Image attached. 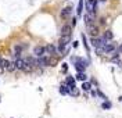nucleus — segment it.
I'll list each match as a JSON object with an SVG mask.
<instances>
[{
	"instance_id": "nucleus-1",
	"label": "nucleus",
	"mask_w": 122,
	"mask_h": 118,
	"mask_svg": "<svg viewBox=\"0 0 122 118\" xmlns=\"http://www.w3.org/2000/svg\"><path fill=\"white\" fill-rule=\"evenodd\" d=\"M69 42H71V35H64V36H61L60 40H58V50L60 51H64V49L67 47Z\"/></svg>"
},
{
	"instance_id": "nucleus-2",
	"label": "nucleus",
	"mask_w": 122,
	"mask_h": 118,
	"mask_svg": "<svg viewBox=\"0 0 122 118\" xmlns=\"http://www.w3.org/2000/svg\"><path fill=\"white\" fill-rule=\"evenodd\" d=\"M74 61H75V68L78 72H83L85 68L87 67V61H85L82 58H74Z\"/></svg>"
},
{
	"instance_id": "nucleus-3",
	"label": "nucleus",
	"mask_w": 122,
	"mask_h": 118,
	"mask_svg": "<svg viewBox=\"0 0 122 118\" xmlns=\"http://www.w3.org/2000/svg\"><path fill=\"white\" fill-rule=\"evenodd\" d=\"M86 10L89 14H94L97 10V3L96 0H86Z\"/></svg>"
},
{
	"instance_id": "nucleus-4",
	"label": "nucleus",
	"mask_w": 122,
	"mask_h": 118,
	"mask_svg": "<svg viewBox=\"0 0 122 118\" xmlns=\"http://www.w3.org/2000/svg\"><path fill=\"white\" fill-rule=\"evenodd\" d=\"M1 65L6 68V71H8V72H14L15 70H17V67H15V63H13V61H8V60H4L3 58V61H1Z\"/></svg>"
},
{
	"instance_id": "nucleus-5",
	"label": "nucleus",
	"mask_w": 122,
	"mask_h": 118,
	"mask_svg": "<svg viewBox=\"0 0 122 118\" xmlns=\"http://www.w3.org/2000/svg\"><path fill=\"white\" fill-rule=\"evenodd\" d=\"M87 31H89V35H90L92 38H97L99 36V26H96V25H93V24H90V25H87Z\"/></svg>"
},
{
	"instance_id": "nucleus-6",
	"label": "nucleus",
	"mask_w": 122,
	"mask_h": 118,
	"mask_svg": "<svg viewBox=\"0 0 122 118\" xmlns=\"http://www.w3.org/2000/svg\"><path fill=\"white\" fill-rule=\"evenodd\" d=\"M115 49H117V45H115V43H112V42L107 43L106 42V45L103 46V51H104V53H112Z\"/></svg>"
},
{
	"instance_id": "nucleus-7",
	"label": "nucleus",
	"mask_w": 122,
	"mask_h": 118,
	"mask_svg": "<svg viewBox=\"0 0 122 118\" xmlns=\"http://www.w3.org/2000/svg\"><path fill=\"white\" fill-rule=\"evenodd\" d=\"M36 65H38V67H47V65H49V57H46V56L38 57V60H36Z\"/></svg>"
},
{
	"instance_id": "nucleus-8",
	"label": "nucleus",
	"mask_w": 122,
	"mask_h": 118,
	"mask_svg": "<svg viewBox=\"0 0 122 118\" xmlns=\"http://www.w3.org/2000/svg\"><path fill=\"white\" fill-rule=\"evenodd\" d=\"M71 11H72V7L71 6H68V7H64L62 10H61V13H60V15L62 20H67L69 15H71Z\"/></svg>"
},
{
	"instance_id": "nucleus-9",
	"label": "nucleus",
	"mask_w": 122,
	"mask_h": 118,
	"mask_svg": "<svg viewBox=\"0 0 122 118\" xmlns=\"http://www.w3.org/2000/svg\"><path fill=\"white\" fill-rule=\"evenodd\" d=\"M33 54L36 56V57H42V56L46 54V47L43 46H36L33 49Z\"/></svg>"
},
{
	"instance_id": "nucleus-10",
	"label": "nucleus",
	"mask_w": 122,
	"mask_h": 118,
	"mask_svg": "<svg viewBox=\"0 0 122 118\" xmlns=\"http://www.w3.org/2000/svg\"><path fill=\"white\" fill-rule=\"evenodd\" d=\"M24 65H25V58H21V57H18V58L15 60V67H17V70H21V71H22Z\"/></svg>"
},
{
	"instance_id": "nucleus-11",
	"label": "nucleus",
	"mask_w": 122,
	"mask_h": 118,
	"mask_svg": "<svg viewBox=\"0 0 122 118\" xmlns=\"http://www.w3.org/2000/svg\"><path fill=\"white\" fill-rule=\"evenodd\" d=\"M56 51H57V49H56L54 45H47V46H46V54L54 56L56 54Z\"/></svg>"
},
{
	"instance_id": "nucleus-12",
	"label": "nucleus",
	"mask_w": 122,
	"mask_h": 118,
	"mask_svg": "<svg viewBox=\"0 0 122 118\" xmlns=\"http://www.w3.org/2000/svg\"><path fill=\"white\" fill-rule=\"evenodd\" d=\"M72 33V28L69 26V25H64L62 28H61V36H64V35H71Z\"/></svg>"
},
{
	"instance_id": "nucleus-13",
	"label": "nucleus",
	"mask_w": 122,
	"mask_h": 118,
	"mask_svg": "<svg viewBox=\"0 0 122 118\" xmlns=\"http://www.w3.org/2000/svg\"><path fill=\"white\" fill-rule=\"evenodd\" d=\"M78 89H76L75 85H68V94H72V96H78Z\"/></svg>"
},
{
	"instance_id": "nucleus-14",
	"label": "nucleus",
	"mask_w": 122,
	"mask_h": 118,
	"mask_svg": "<svg viewBox=\"0 0 122 118\" xmlns=\"http://www.w3.org/2000/svg\"><path fill=\"white\" fill-rule=\"evenodd\" d=\"M83 3H85V0H79V3H78V10H76L78 15H81L82 11H83Z\"/></svg>"
},
{
	"instance_id": "nucleus-15",
	"label": "nucleus",
	"mask_w": 122,
	"mask_h": 118,
	"mask_svg": "<svg viewBox=\"0 0 122 118\" xmlns=\"http://www.w3.org/2000/svg\"><path fill=\"white\" fill-rule=\"evenodd\" d=\"M112 38H114V35H112V32L111 31H106L104 32V39L106 40H112Z\"/></svg>"
},
{
	"instance_id": "nucleus-16",
	"label": "nucleus",
	"mask_w": 122,
	"mask_h": 118,
	"mask_svg": "<svg viewBox=\"0 0 122 118\" xmlns=\"http://www.w3.org/2000/svg\"><path fill=\"white\" fill-rule=\"evenodd\" d=\"M86 78H87V77H86V74H83V72H78V75H76V79H78V81H86Z\"/></svg>"
},
{
	"instance_id": "nucleus-17",
	"label": "nucleus",
	"mask_w": 122,
	"mask_h": 118,
	"mask_svg": "<svg viewBox=\"0 0 122 118\" xmlns=\"http://www.w3.org/2000/svg\"><path fill=\"white\" fill-rule=\"evenodd\" d=\"M90 87H92V85L89 82H83V85H82V89H83V90L87 92V90H90Z\"/></svg>"
},
{
	"instance_id": "nucleus-18",
	"label": "nucleus",
	"mask_w": 122,
	"mask_h": 118,
	"mask_svg": "<svg viewBox=\"0 0 122 118\" xmlns=\"http://www.w3.org/2000/svg\"><path fill=\"white\" fill-rule=\"evenodd\" d=\"M67 85H75V79L72 78V77H67Z\"/></svg>"
},
{
	"instance_id": "nucleus-19",
	"label": "nucleus",
	"mask_w": 122,
	"mask_h": 118,
	"mask_svg": "<svg viewBox=\"0 0 122 118\" xmlns=\"http://www.w3.org/2000/svg\"><path fill=\"white\" fill-rule=\"evenodd\" d=\"M60 93L61 94H68V86H61L60 87Z\"/></svg>"
},
{
	"instance_id": "nucleus-20",
	"label": "nucleus",
	"mask_w": 122,
	"mask_h": 118,
	"mask_svg": "<svg viewBox=\"0 0 122 118\" xmlns=\"http://www.w3.org/2000/svg\"><path fill=\"white\" fill-rule=\"evenodd\" d=\"M103 108H106V110H108V108H111V104H110L108 102L103 103Z\"/></svg>"
},
{
	"instance_id": "nucleus-21",
	"label": "nucleus",
	"mask_w": 122,
	"mask_h": 118,
	"mask_svg": "<svg viewBox=\"0 0 122 118\" xmlns=\"http://www.w3.org/2000/svg\"><path fill=\"white\" fill-rule=\"evenodd\" d=\"M82 39H83V45H85V49H86V50H89V46H87V43H86V38H85V35H82Z\"/></svg>"
},
{
	"instance_id": "nucleus-22",
	"label": "nucleus",
	"mask_w": 122,
	"mask_h": 118,
	"mask_svg": "<svg viewBox=\"0 0 122 118\" xmlns=\"http://www.w3.org/2000/svg\"><path fill=\"white\" fill-rule=\"evenodd\" d=\"M4 71H6V68H4V67H3V65H0V74H3V72H4Z\"/></svg>"
},
{
	"instance_id": "nucleus-23",
	"label": "nucleus",
	"mask_w": 122,
	"mask_h": 118,
	"mask_svg": "<svg viewBox=\"0 0 122 118\" xmlns=\"http://www.w3.org/2000/svg\"><path fill=\"white\" fill-rule=\"evenodd\" d=\"M119 100H121V102H122V96H121V97H119Z\"/></svg>"
},
{
	"instance_id": "nucleus-24",
	"label": "nucleus",
	"mask_w": 122,
	"mask_h": 118,
	"mask_svg": "<svg viewBox=\"0 0 122 118\" xmlns=\"http://www.w3.org/2000/svg\"><path fill=\"white\" fill-rule=\"evenodd\" d=\"M100 1H106V0H100Z\"/></svg>"
},
{
	"instance_id": "nucleus-25",
	"label": "nucleus",
	"mask_w": 122,
	"mask_h": 118,
	"mask_svg": "<svg viewBox=\"0 0 122 118\" xmlns=\"http://www.w3.org/2000/svg\"><path fill=\"white\" fill-rule=\"evenodd\" d=\"M121 49H122V45H121Z\"/></svg>"
}]
</instances>
